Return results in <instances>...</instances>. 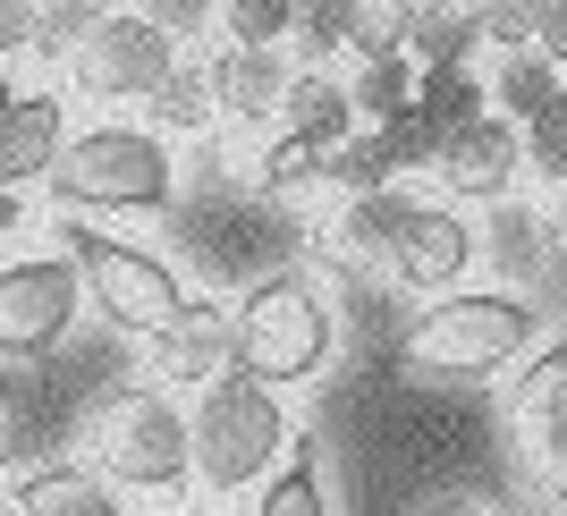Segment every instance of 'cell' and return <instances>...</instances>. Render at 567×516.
<instances>
[{"label": "cell", "instance_id": "cell-1", "mask_svg": "<svg viewBox=\"0 0 567 516\" xmlns=\"http://www.w3.org/2000/svg\"><path fill=\"white\" fill-rule=\"evenodd\" d=\"M339 246L355 262H373L390 288H415V297H457L474 271V229L457 204H415V195H364V204L339 211Z\"/></svg>", "mask_w": 567, "mask_h": 516}, {"label": "cell", "instance_id": "cell-2", "mask_svg": "<svg viewBox=\"0 0 567 516\" xmlns=\"http://www.w3.org/2000/svg\"><path fill=\"white\" fill-rule=\"evenodd\" d=\"M534 339H543V322H534L525 297L457 288V297H432V306L399 330V373L466 390V381H492V373H508V364H525Z\"/></svg>", "mask_w": 567, "mask_h": 516}, {"label": "cell", "instance_id": "cell-3", "mask_svg": "<svg viewBox=\"0 0 567 516\" xmlns=\"http://www.w3.org/2000/svg\"><path fill=\"white\" fill-rule=\"evenodd\" d=\"M229 339H237V381H255V390H297L331 364L339 348V313L331 297L306 280V271H271V280L246 288V306L229 313Z\"/></svg>", "mask_w": 567, "mask_h": 516}, {"label": "cell", "instance_id": "cell-4", "mask_svg": "<svg viewBox=\"0 0 567 516\" xmlns=\"http://www.w3.org/2000/svg\"><path fill=\"white\" fill-rule=\"evenodd\" d=\"M288 441H297V432H288V406L271 399V390L229 373V381H213L187 415V474L204 492H255V483L280 474Z\"/></svg>", "mask_w": 567, "mask_h": 516}, {"label": "cell", "instance_id": "cell-5", "mask_svg": "<svg viewBox=\"0 0 567 516\" xmlns=\"http://www.w3.org/2000/svg\"><path fill=\"white\" fill-rule=\"evenodd\" d=\"M51 195H60V211H169L178 169H169V144L153 127L111 118V127H85V136L60 144Z\"/></svg>", "mask_w": 567, "mask_h": 516}, {"label": "cell", "instance_id": "cell-6", "mask_svg": "<svg viewBox=\"0 0 567 516\" xmlns=\"http://www.w3.org/2000/svg\"><path fill=\"white\" fill-rule=\"evenodd\" d=\"M60 262L76 271V297L102 306V322L127 330V339H153V330L178 322L187 306V280L169 271L162 255H144L111 229H85V220H60Z\"/></svg>", "mask_w": 567, "mask_h": 516}, {"label": "cell", "instance_id": "cell-7", "mask_svg": "<svg viewBox=\"0 0 567 516\" xmlns=\"http://www.w3.org/2000/svg\"><path fill=\"white\" fill-rule=\"evenodd\" d=\"M94 466L118 492H178L187 483V415L162 390H118L94 415Z\"/></svg>", "mask_w": 567, "mask_h": 516}, {"label": "cell", "instance_id": "cell-8", "mask_svg": "<svg viewBox=\"0 0 567 516\" xmlns=\"http://www.w3.org/2000/svg\"><path fill=\"white\" fill-rule=\"evenodd\" d=\"M169 60H178V43L144 9H94V25L69 51V76H76V94H94V102H153Z\"/></svg>", "mask_w": 567, "mask_h": 516}, {"label": "cell", "instance_id": "cell-9", "mask_svg": "<svg viewBox=\"0 0 567 516\" xmlns=\"http://www.w3.org/2000/svg\"><path fill=\"white\" fill-rule=\"evenodd\" d=\"M76 271L60 255H25V262H0V364L18 355H43L69 339L76 322Z\"/></svg>", "mask_w": 567, "mask_h": 516}, {"label": "cell", "instance_id": "cell-10", "mask_svg": "<svg viewBox=\"0 0 567 516\" xmlns=\"http://www.w3.org/2000/svg\"><path fill=\"white\" fill-rule=\"evenodd\" d=\"M144 348H153V381H162V399H169V390H195V399H204L213 381L237 373L229 306H213V297H187V306H178V322L153 330Z\"/></svg>", "mask_w": 567, "mask_h": 516}, {"label": "cell", "instance_id": "cell-11", "mask_svg": "<svg viewBox=\"0 0 567 516\" xmlns=\"http://www.w3.org/2000/svg\"><path fill=\"white\" fill-rule=\"evenodd\" d=\"M432 169H441V187H450L457 204H499V195L525 178V144H517L508 118L483 111L466 136H450L441 153H432Z\"/></svg>", "mask_w": 567, "mask_h": 516}, {"label": "cell", "instance_id": "cell-12", "mask_svg": "<svg viewBox=\"0 0 567 516\" xmlns=\"http://www.w3.org/2000/svg\"><path fill=\"white\" fill-rule=\"evenodd\" d=\"M508 432L534 466H550L567 448V339H550L543 355H525L517 390H508Z\"/></svg>", "mask_w": 567, "mask_h": 516}, {"label": "cell", "instance_id": "cell-13", "mask_svg": "<svg viewBox=\"0 0 567 516\" xmlns=\"http://www.w3.org/2000/svg\"><path fill=\"white\" fill-rule=\"evenodd\" d=\"M60 144H69V111H60V94H18L9 118H0V195H18L25 178H51Z\"/></svg>", "mask_w": 567, "mask_h": 516}, {"label": "cell", "instance_id": "cell-14", "mask_svg": "<svg viewBox=\"0 0 567 516\" xmlns=\"http://www.w3.org/2000/svg\"><path fill=\"white\" fill-rule=\"evenodd\" d=\"M415 162H432L424 144H415V127H355L331 162H322V178H331L348 204H364V195H390L399 169H415Z\"/></svg>", "mask_w": 567, "mask_h": 516}, {"label": "cell", "instance_id": "cell-15", "mask_svg": "<svg viewBox=\"0 0 567 516\" xmlns=\"http://www.w3.org/2000/svg\"><path fill=\"white\" fill-rule=\"evenodd\" d=\"M280 136H288V144H306V153H322V162H331L339 144L355 136L348 85H339L331 69H297V76H288V94H280Z\"/></svg>", "mask_w": 567, "mask_h": 516}, {"label": "cell", "instance_id": "cell-16", "mask_svg": "<svg viewBox=\"0 0 567 516\" xmlns=\"http://www.w3.org/2000/svg\"><path fill=\"white\" fill-rule=\"evenodd\" d=\"M204 76H213V118H280V94H288L280 51H229L220 43L204 60Z\"/></svg>", "mask_w": 567, "mask_h": 516}, {"label": "cell", "instance_id": "cell-17", "mask_svg": "<svg viewBox=\"0 0 567 516\" xmlns=\"http://www.w3.org/2000/svg\"><path fill=\"white\" fill-rule=\"evenodd\" d=\"M483 111H492V102H483V76H474V69H424V76H415V111H406V127H415L424 153H441V144L466 136Z\"/></svg>", "mask_w": 567, "mask_h": 516}, {"label": "cell", "instance_id": "cell-18", "mask_svg": "<svg viewBox=\"0 0 567 516\" xmlns=\"http://www.w3.org/2000/svg\"><path fill=\"white\" fill-rule=\"evenodd\" d=\"M18 516H127L94 466H34L18 483Z\"/></svg>", "mask_w": 567, "mask_h": 516}, {"label": "cell", "instance_id": "cell-19", "mask_svg": "<svg viewBox=\"0 0 567 516\" xmlns=\"http://www.w3.org/2000/svg\"><path fill=\"white\" fill-rule=\"evenodd\" d=\"M406 69H474V9H450V0H424L406 9Z\"/></svg>", "mask_w": 567, "mask_h": 516}, {"label": "cell", "instance_id": "cell-20", "mask_svg": "<svg viewBox=\"0 0 567 516\" xmlns=\"http://www.w3.org/2000/svg\"><path fill=\"white\" fill-rule=\"evenodd\" d=\"M339 51H355V69L406 60V9L399 0H339Z\"/></svg>", "mask_w": 567, "mask_h": 516}, {"label": "cell", "instance_id": "cell-21", "mask_svg": "<svg viewBox=\"0 0 567 516\" xmlns=\"http://www.w3.org/2000/svg\"><path fill=\"white\" fill-rule=\"evenodd\" d=\"M348 111H355V127H406V111H415V69H406V60L355 69L348 76Z\"/></svg>", "mask_w": 567, "mask_h": 516}, {"label": "cell", "instance_id": "cell-22", "mask_svg": "<svg viewBox=\"0 0 567 516\" xmlns=\"http://www.w3.org/2000/svg\"><path fill=\"white\" fill-rule=\"evenodd\" d=\"M153 136L162 127H178V136H195V127H213V76H204V60H169V76L153 85Z\"/></svg>", "mask_w": 567, "mask_h": 516}, {"label": "cell", "instance_id": "cell-23", "mask_svg": "<svg viewBox=\"0 0 567 516\" xmlns=\"http://www.w3.org/2000/svg\"><path fill=\"white\" fill-rule=\"evenodd\" d=\"M559 94V69H543L534 51H508L499 60V76L483 85V102H492V118H508V127H525V118L543 111V102Z\"/></svg>", "mask_w": 567, "mask_h": 516}, {"label": "cell", "instance_id": "cell-24", "mask_svg": "<svg viewBox=\"0 0 567 516\" xmlns=\"http://www.w3.org/2000/svg\"><path fill=\"white\" fill-rule=\"evenodd\" d=\"M255 516H331V492H322V466H313V448H297L271 483H262Z\"/></svg>", "mask_w": 567, "mask_h": 516}, {"label": "cell", "instance_id": "cell-25", "mask_svg": "<svg viewBox=\"0 0 567 516\" xmlns=\"http://www.w3.org/2000/svg\"><path fill=\"white\" fill-rule=\"evenodd\" d=\"M517 144H525V169H534V178L567 187V76H559V94L517 127Z\"/></svg>", "mask_w": 567, "mask_h": 516}, {"label": "cell", "instance_id": "cell-26", "mask_svg": "<svg viewBox=\"0 0 567 516\" xmlns=\"http://www.w3.org/2000/svg\"><path fill=\"white\" fill-rule=\"evenodd\" d=\"M213 25H229V51H280L297 9L288 0H229V9H213Z\"/></svg>", "mask_w": 567, "mask_h": 516}, {"label": "cell", "instance_id": "cell-27", "mask_svg": "<svg viewBox=\"0 0 567 516\" xmlns=\"http://www.w3.org/2000/svg\"><path fill=\"white\" fill-rule=\"evenodd\" d=\"M534 18H543V0H492V9H474V43L534 51Z\"/></svg>", "mask_w": 567, "mask_h": 516}, {"label": "cell", "instance_id": "cell-28", "mask_svg": "<svg viewBox=\"0 0 567 516\" xmlns=\"http://www.w3.org/2000/svg\"><path fill=\"white\" fill-rule=\"evenodd\" d=\"M306 178H322V153L271 136V153H262V187H306Z\"/></svg>", "mask_w": 567, "mask_h": 516}, {"label": "cell", "instance_id": "cell-29", "mask_svg": "<svg viewBox=\"0 0 567 516\" xmlns=\"http://www.w3.org/2000/svg\"><path fill=\"white\" fill-rule=\"evenodd\" d=\"M288 34H297L313 60H331V51H339V0H313V9H297V25H288Z\"/></svg>", "mask_w": 567, "mask_h": 516}, {"label": "cell", "instance_id": "cell-30", "mask_svg": "<svg viewBox=\"0 0 567 516\" xmlns=\"http://www.w3.org/2000/svg\"><path fill=\"white\" fill-rule=\"evenodd\" d=\"M534 60H543V69H567V0H543V18H534Z\"/></svg>", "mask_w": 567, "mask_h": 516}, {"label": "cell", "instance_id": "cell-31", "mask_svg": "<svg viewBox=\"0 0 567 516\" xmlns=\"http://www.w3.org/2000/svg\"><path fill=\"white\" fill-rule=\"evenodd\" d=\"M543 229H550V255H559V271H567V187L550 195V220H543Z\"/></svg>", "mask_w": 567, "mask_h": 516}, {"label": "cell", "instance_id": "cell-32", "mask_svg": "<svg viewBox=\"0 0 567 516\" xmlns=\"http://www.w3.org/2000/svg\"><path fill=\"white\" fill-rule=\"evenodd\" d=\"M543 474H550V499H559V516H567V448H559V457H550Z\"/></svg>", "mask_w": 567, "mask_h": 516}, {"label": "cell", "instance_id": "cell-33", "mask_svg": "<svg viewBox=\"0 0 567 516\" xmlns=\"http://www.w3.org/2000/svg\"><path fill=\"white\" fill-rule=\"evenodd\" d=\"M424 516H483V499H432Z\"/></svg>", "mask_w": 567, "mask_h": 516}, {"label": "cell", "instance_id": "cell-34", "mask_svg": "<svg viewBox=\"0 0 567 516\" xmlns=\"http://www.w3.org/2000/svg\"><path fill=\"white\" fill-rule=\"evenodd\" d=\"M18 237V195H0V246Z\"/></svg>", "mask_w": 567, "mask_h": 516}, {"label": "cell", "instance_id": "cell-35", "mask_svg": "<svg viewBox=\"0 0 567 516\" xmlns=\"http://www.w3.org/2000/svg\"><path fill=\"white\" fill-rule=\"evenodd\" d=\"M9 102H18V85H9V76H0V118H9Z\"/></svg>", "mask_w": 567, "mask_h": 516}, {"label": "cell", "instance_id": "cell-36", "mask_svg": "<svg viewBox=\"0 0 567 516\" xmlns=\"http://www.w3.org/2000/svg\"><path fill=\"white\" fill-rule=\"evenodd\" d=\"M0 406H9V381H0Z\"/></svg>", "mask_w": 567, "mask_h": 516}, {"label": "cell", "instance_id": "cell-37", "mask_svg": "<svg viewBox=\"0 0 567 516\" xmlns=\"http://www.w3.org/2000/svg\"><path fill=\"white\" fill-rule=\"evenodd\" d=\"M195 516H213V508H195Z\"/></svg>", "mask_w": 567, "mask_h": 516}]
</instances>
